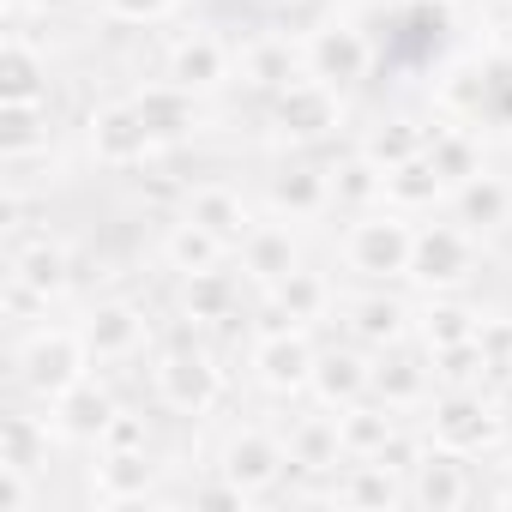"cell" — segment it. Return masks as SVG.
Masks as SVG:
<instances>
[{
    "mask_svg": "<svg viewBox=\"0 0 512 512\" xmlns=\"http://www.w3.org/2000/svg\"><path fill=\"white\" fill-rule=\"evenodd\" d=\"M410 247H416V229L392 205L374 211V217H356L344 229V260L362 278H398V272H410Z\"/></svg>",
    "mask_w": 512,
    "mask_h": 512,
    "instance_id": "obj_1",
    "label": "cell"
},
{
    "mask_svg": "<svg viewBox=\"0 0 512 512\" xmlns=\"http://www.w3.org/2000/svg\"><path fill=\"white\" fill-rule=\"evenodd\" d=\"M85 362H91L85 332H43V338L25 350V386L55 404L61 392H73V386L85 380Z\"/></svg>",
    "mask_w": 512,
    "mask_h": 512,
    "instance_id": "obj_2",
    "label": "cell"
},
{
    "mask_svg": "<svg viewBox=\"0 0 512 512\" xmlns=\"http://www.w3.org/2000/svg\"><path fill=\"white\" fill-rule=\"evenodd\" d=\"M217 470H223V482H235L241 494H260V488H272V482L290 470V446H284L278 434H266V428H241V434H229Z\"/></svg>",
    "mask_w": 512,
    "mask_h": 512,
    "instance_id": "obj_3",
    "label": "cell"
},
{
    "mask_svg": "<svg viewBox=\"0 0 512 512\" xmlns=\"http://www.w3.org/2000/svg\"><path fill=\"white\" fill-rule=\"evenodd\" d=\"M217 392H223V380H217L211 356H199V350H175V356L157 362V398H163L169 410H181V416H205V410L217 404Z\"/></svg>",
    "mask_w": 512,
    "mask_h": 512,
    "instance_id": "obj_4",
    "label": "cell"
},
{
    "mask_svg": "<svg viewBox=\"0 0 512 512\" xmlns=\"http://www.w3.org/2000/svg\"><path fill=\"white\" fill-rule=\"evenodd\" d=\"M338 85H326V79H314V73H302L296 85H284L278 91V127L290 133V139H326L332 127H338Z\"/></svg>",
    "mask_w": 512,
    "mask_h": 512,
    "instance_id": "obj_5",
    "label": "cell"
},
{
    "mask_svg": "<svg viewBox=\"0 0 512 512\" xmlns=\"http://www.w3.org/2000/svg\"><path fill=\"white\" fill-rule=\"evenodd\" d=\"M470 266H476V247H470V235H464V229H452V223L416 229V247H410V278H422V284L446 290V284H458Z\"/></svg>",
    "mask_w": 512,
    "mask_h": 512,
    "instance_id": "obj_6",
    "label": "cell"
},
{
    "mask_svg": "<svg viewBox=\"0 0 512 512\" xmlns=\"http://www.w3.org/2000/svg\"><path fill=\"white\" fill-rule=\"evenodd\" d=\"M368 37L362 31H350V25H326V31H314V43L302 49V67L314 73V79H326V85H356L362 73H368Z\"/></svg>",
    "mask_w": 512,
    "mask_h": 512,
    "instance_id": "obj_7",
    "label": "cell"
},
{
    "mask_svg": "<svg viewBox=\"0 0 512 512\" xmlns=\"http://www.w3.org/2000/svg\"><path fill=\"white\" fill-rule=\"evenodd\" d=\"M151 145H157V133L145 127L139 103H115V109H103V115L91 121V151H97V163H109V169L145 163Z\"/></svg>",
    "mask_w": 512,
    "mask_h": 512,
    "instance_id": "obj_8",
    "label": "cell"
},
{
    "mask_svg": "<svg viewBox=\"0 0 512 512\" xmlns=\"http://www.w3.org/2000/svg\"><path fill=\"white\" fill-rule=\"evenodd\" d=\"M488 434H494V410L482 404L476 386H470V392H446V398L434 404V446L470 458V452L488 446Z\"/></svg>",
    "mask_w": 512,
    "mask_h": 512,
    "instance_id": "obj_9",
    "label": "cell"
},
{
    "mask_svg": "<svg viewBox=\"0 0 512 512\" xmlns=\"http://www.w3.org/2000/svg\"><path fill=\"white\" fill-rule=\"evenodd\" d=\"M464 464H470V458H464V452H446V446L422 452V458L410 464V500H416V506H434V512L464 506V500H470V470H464Z\"/></svg>",
    "mask_w": 512,
    "mask_h": 512,
    "instance_id": "obj_10",
    "label": "cell"
},
{
    "mask_svg": "<svg viewBox=\"0 0 512 512\" xmlns=\"http://www.w3.org/2000/svg\"><path fill=\"white\" fill-rule=\"evenodd\" d=\"M314 350H308V338L302 332H266L260 338V350H253V368H260V386H272V392H302V386H314Z\"/></svg>",
    "mask_w": 512,
    "mask_h": 512,
    "instance_id": "obj_11",
    "label": "cell"
},
{
    "mask_svg": "<svg viewBox=\"0 0 512 512\" xmlns=\"http://www.w3.org/2000/svg\"><path fill=\"white\" fill-rule=\"evenodd\" d=\"M229 67H235L229 43H217V37H205V31L181 37L175 55H169V79H175L181 91H217V85L229 79Z\"/></svg>",
    "mask_w": 512,
    "mask_h": 512,
    "instance_id": "obj_12",
    "label": "cell"
},
{
    "mask_svg": "<svg viewBox=\"0 0 512 512\" xmlns=\"http://www.w3.org/2000/svg\"><path fill=\"white\" fill-rule=\"evenodd\" d=\"M241 272L278 290L296 272V235H290V223H253L247 241H241Z\"/></svg>",
    "mask_w": 512,
    "mask_h": 512,
    "instance_id": "obj_13",
    "label": "cell"
},
{
    "mask_svg": "<svg viewBox=\"0 0 512 512\" xmlns=\"http://www.w3.org/2000/svg\"><path fill=\"white\" fill-rule=\"evenodd\" d=\"M290 464L308 470V476H332L344 464V434H338V416H296L290 422Z\"/></svg>",
    "mask_w": 512,
    "mask_h": 512,
    "instance_id": "obj_14",
    "label": "cell"
},
{
    "mask_svg": "<svg viewBox=\"0 0 512 512\" xmlns=\"http://www.w3.org/2000/svg\"><path fill=\"white\" fill-rule=\"evenodd\" d=\"M187 217H193V223H205L211 235H223L229 247H241V241H247V229H253V217H247L241 193H235V187H223V181L193 187V193H187Z\"/></svg>",
    "mask_w": 512,
    "mask_h": 512,
    "instance_id": "obj_15",
    "label": "cell"
},
{
    "mask_svg": "<svg viewBox=\"0 0 512 512\" xmlns=\"http://www.w3.org/2000/svg\"><path fill=\"white\" fill-rule=\"evenodd\" d=\"M440 193H452V181L434 169L428 151H416V157H404V163L386 169V205H392V211H422V205H434Z\"/></svg>",
    "mask_w": 512,
    "mask_h": 512,
    "instance_id": "obj_16",
    "label": "cell"
},
{
    "mask_svg": "<svg viewBox=\"0 0 512 512\" xmlns=\"http://www.w3.org/2000/svg\"><path fill=\"white\" fill-rule=\"evenodd\" d=\"M338 434H344V458H380L398 434V410H374V404H344L338 410Z\"/></svg>",
    "mask_w": 512,
    "mask_h": 512,
    "instance_id": "obj_17",
    "label": "cell"
},
{
    "mask_svg": "<svg viewBox=\"0 0 512 512\" xmlns=\"http://www.w3.org/2000/svg\"><path fill=\"white\" fill-rule=\"evenodd\" d=\"M85 344H91V356H103V362L133 356V350L145 344V320H139V308H121V302L97 308L91 326H85Z\"/></svg>",
    "mask_w": 512,
    "mask_h": 512,
    "instance_id": "obj_18",
    "label": "cell"
},
{
    "mask_svg": "<svg viewBox=\"0 0 512 512\" xmlns=\"http://www.w3.org/2000/svg\"><path fill=\"white\" fill-rule=\"evenodd\" d=\"M55 428L61 434H73V440H103V428L115 422V404H109V392H97L91 380H79L73 392H61L55 398Z\"/></svg>",
    "mask_w": 512,
    "mask_h": 512,
    "instance_id": "obj_19",
    "label": "cell"
},
{
    "mask_svg": "<svg viewBox=\"0 0 512 512\" xmlns=\"http://www.w3.org/2000/svg\"><path fill=\"white\" fill-rule=\"evenodd\" d=\"M145 488H151L145 452H103L97 482H91V494H97L103 506H133V500H145Z\"/></svg>",
    "mask_w": 512,
    "mask_h": 512,
    "instance_id": "obj_20",
    "label": "cell"
},
{
    "mask_svg": "<svg viewBox=\"0 0 512 512\" xmlns=\"http://www.w3.org/2000/svg\"><path fill=\"white\" fill-rule=\"evenodd\" d=\"M223 253H229V241H223V235H211V229H205V223H193V217H187V223H175V229L163 235V260H169L175 272H187V278H193V272L223 266Z\"/></svg>",
    "mask_w": 512,
    "mask_h": 512,
    "instance_id": "obj_21",
    "label": "cell"
},
{
    "mask_svg": "<svg viewBox=\"0 0 512 512\" xmlns=\"http://www.w3.org/2000/svg\"><path fill=\"white\" fill-rule=\"evenodd\" d=\"M241 79H247V85H260V91H284V85H296V79H302V73H296V49H290L284 37L247 43V49H241Z\"/></svg>",
    "mask_w": 512,
    "mask_h": 512,
    "instance_id": "obj_22",
    "label": "cell"
},
{
    "mask_svg": "<svg viewBox=\"0 0 512 512\" xmlns=\"http://www.w3.org/2000/svg\"><path fill=\"white\" fill-rule=\"evenodd\" d=\"M368 380H374V368H368L356 350H332V356L314 362V392H320L326 404H356V398L368 392Z\"/></svg>",
    "mask_w": 512,
    "mask_h": 512,
    "instance_id": "obj_23",
    "label": "cell"
},
{
    "mask_svg": "<svg viewBox=\"0 0 512 512\" xmlns=\"http://www.w3.org/2000/svg\"><path fill=\"white\" fill-rule=\"evenodd\" d=\"M133 103H139V115H145V127H151L157 139H181V133L193 127V91H181L175 79L157 85V91H139Z\"/></svg>",
    "mask_w": 512,
    "mask_h": 512,
    "instance_id": "obj_24",
    "label": "cell"
},
{
    "mask_svg": "<svg viewBox=\"0 0 512 512\" xmlns=\"http://www.w3.org/2000/svg\"><path fill=\"white\" fill-rule=\"evenodd\" d=\"M272 205L278 211H296V217H314L332 205V175H314V169H284L272 181Z\"/></svg>",
    "mask_w": 512,
    "mask_h": 512,
    "instance_id": "obj_25",
    "label": "cell"
},
{
    "mask_svg": "<svg viewBox=\"0 0 512 512\" xmlns=\"http://www.w3.org/2000/svg\"><path fill=\"white\" fill-rule=\"evenodd\" d=\"M278 308H284L290 320H302V326H308V320H326V308H332V284H326L320 272H302V266H296V272L278 284Z\"/></svg>",
    "mask_w": 512,
    "mask_h": 512,
    "instance_id": "obj_26",
    "label": "cell"
},
{
    "mask_svg": "<svg viewBox=\"0 0 512 512\" xmlns=\"http://www.w3.org/2000/svg\"><path fill=\"white\" fill-rule=\"evenodd\" d=\"M428 380H434V368H416V362H380L374 380H368V392H380L392 410H404V404L428 398Z\"/></svg>",
    "mask_w": 512,
    "mask_h": 512,
    "instance_id": "obj_27",
    "label": "cell"
},
{
    "mask_svg": "<svg viewBox=\"0 0 512 512\" xmlns=\"http://www.w3.org/2000/svg\"><path fill=\"white\" fill-rule=\"evenodd\" d=\"M229 308H235V278H229L223 266L187 278V314H193V320H223Z\"/></svg>",
    "mask_w": 512,
    "mask_h": 512,
    "instance_id": "obj_28",
    "label": "cell"
},
{
    "mask_svg": "<svg viewBox=\"0 0 512 512\" xmlns=\"http://www.w3.org/2000/svg\"><path fill=\"white\" fill-rule=\"evenodd\" d=\"M350 314H356L350 326H356V338H362V344H392V338L404 332V320H410V314H404V302H392V296H368V302H356Z\"/></svg>",
    "mask_w": 512,
    "mask_h": 512,
    "instance_id": "obj_29",
    "label": "cell"
},
{
    "mask_svg": "<svg viewBox=\"0 0 512 512\" xmlns=\"http://www.w3.org/2000/svg\"><path fill=\"white\" fill-rule=\"evenodd\" d=\"M428 157H434V169L452 181V193L470 181V175H482V163H476V145H470V133H434L428 139Z\"/></svg>",
    "mask_w": 512,
    "mask_h": 512,
    "instance_id": "obj_30",
    "label": "cell"
},
{
    "mask_svg": "<svg viewBox=\"0 0 512 512\" xmlns=\"http://www.w3.org/2000/svg\"><path fill=\"white\" fill-rule=\"evenodd\" d=\"M506 205H512V193L494 181V175H470L464 187H458V211H464V223H500L506 217Z\"/></svg>",
    "mask_w": 512,
    "mask_h": 512,
    "instance_id": "obj_31",
    "label": "cell"
},
{
    "mask_svg": "<svg viewBox=\"0 0 512 512\" xmlns=\"http://www.w3.org/2000/svg\"><path fill=\"white\" fill-rule=\"evenodd\" d=\"M482 326H476V314L470 308H452V302H440V308H428L422 314V338L434 344V350H452V344H470Z\"/></svg>",
    "mask_w": 512,
    "mask_h": 512,
    "instance_id": "obj_32",
    "label": "cell"
},
{
    "mask_svg": "<svg viewBox=\"0 0 512 512\" xmlns=\"http://www.w3.org/2000/svg\"><path fill=\"white\" fill-rule=\"evenodd\" d=\"M49 452V422L37 428L31 416H13L7 422V470H37Z\"/></svg>",
    "mask_w": 512,
    "mask_h": 512,
    "instance_id": "obj_33",
    "label": "cell"
},
{
    "mask_svg": "<svg viewBox=\"0 0 512 512\" xmlns=\"http://www.w3.org/2000/svg\"><path fill=\"white\" fill-rule=\"evenodd\" d=\"M19 278H25L37 296H55V290L67 284V253H61V247H37V253H25V260H19Z\"/></svg>",
    "mask_w": 512,
    "mask_h": 512,
    "instance_id": "obj_34",
    "label": "cell"
},
{
    "mask_svg": "<svg viewBox=\"0 0 512 512\" xmlns=\"http://www.w3.org/2000/svg\"><path fill=\"white\" fill-rule=\"evenodd\" d=\"M43 79V67H37V55L25 49V43H13L7 49V103H37V85Z\"/></svg>",
    "mask_w": 512,
    "mask_h": 512,
    "instance_id": "obj_35",
    "label": "cell"
},
{
    "mask_svg": "<svg viewBox=\"0 0 512 512\" xmlns=\"http://www.w3.org/2000/svg\"><path fill=\"white\" fill-rule=\"evenodd\" d=\"M97 446H103V452H145V422L115 410V422L103 428V440H97Z\"/></svg>",
    "mask_w": 512,
    "mask_h": 512,
    "instance_id": "obj_36",
    "label": "cell"
},
{
    "mask_svg": "<svg viewBox=\"0 0 512 512\" xmlns=\"http://www.w3.org/2000/svg\"><path fill=\"white\" fill-rule=\"evenodd\" d=\"M109 13L139 25V19H157V13H169V0H109Z\"/></svg>",
    "mask_w": 512,
    "mask_h": 512,
    "instance_id": "obj_37",
    "label": "cell"
},
{
    "mask_svg": "<svg viewBox=\"0 0 512 512\" xmlns=\"http://www.w3.org/2000/svg\"><path fill=\"white\" fill-rule=\"evenodd\" d=\"M272 7H278V0H272Z\"/></svg>",
    "mask_w": 512,
    "mask_h": 512,
    "instance_id": "obj_38",
    "label": "cell"
}]
</instances>
